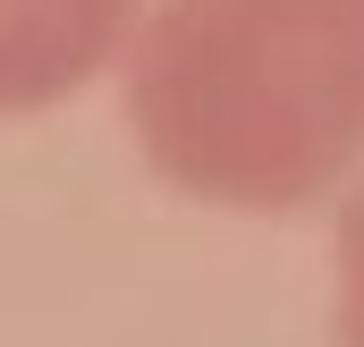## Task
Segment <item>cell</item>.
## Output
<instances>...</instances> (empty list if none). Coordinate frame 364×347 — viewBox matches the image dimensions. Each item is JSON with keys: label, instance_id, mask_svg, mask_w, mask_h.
Masks as SVG:
<instances>
[{"label": "cell", "instance_id": "1", "mask_svg": "<svg viewBox=\"0 0 364 347\" xmlns=\"http://www.w3.org/2000/svg\"><path fill=\"white\" fill-rule=\"evenodd\" d=\"M119 119L186 203L314 212L364 178V0H144Z\"/></svg>", "mask_w": 364, "mask_h": 347}, {"label": "cell", "instance_id": "2", "mask_svg": "<svg viewBox=\"0 0 364 347\" xmlns=\"http://www.w3.org/2000/svg\"><path fill=\"white\" fill-rule=\"evenodd\" d=\"M144 0H0V119L77 102L119 68Z\"/></svg>", "mask_w": 364, "mask_h": 347}, {"label": "cell", "instance_id": "3", "mask_svg": "<svg viewBox=\"0 0 364 347\" xmlns=\"http://www.w3.org/2000/svg\"><path fill=\"white\" fill-rule=\"evenodd\" d=\"M331 331L339 347H364V178L339 195V229H331Z\"/></svg>", "mask_w": 364, "mask_h": 347}]
</instances>
